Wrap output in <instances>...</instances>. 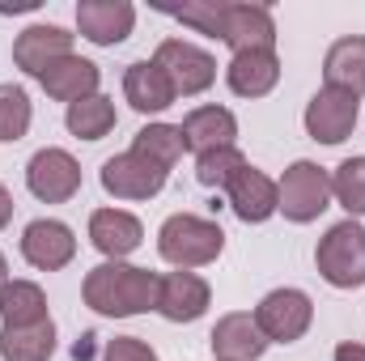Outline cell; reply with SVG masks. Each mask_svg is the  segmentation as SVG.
I'll use <instances>...</instances> for the list:
<instances>
[{"label":"cell","instance_id":"obj_17","mask_svg":"<svg viewBox=\"0 0 365 361\" xmlns=\"http://www.w3.org/2000/svg\"><path fill=\"white\" fill-rule=\"evenodd\" d=\"M230 191V208L238 213V221H247V225H259V221H268L276 208H280V191H276V183L264 175V171H255V166H247L238 179L225 187Z\"/></svg>","mask_w":365,"mask_h":361},{"label":"cell","instance_id":"obj_21","mask_svg":"<svg viewBox=\"0 0 365 361\" xmlns=\"http://www.w3.org/2000/svg\"><path fill=\"white\" fill-rule=\"evenodd\" d=\"M225 81H230V90L238 98H264L280 81V60H276V51H264V47L238 51L230 60V68H225Z\"/></svg>","mask_w":365,"mask_h":361},{"label":"cell","instance_id":"obj_4","mask_svg":"<svg viewBox=\"0 0 365 361\" xmlns=\"http://www.w3.org/2000/svg\"><path fill=\"white\" fill-rule=\"evenodd\" d=\"M276 191H280V208L276 213H284L289 221L306 225L331 204V175L323 166H314V162H293L284 171V179L276 183Z\"/></svg>","mask_w":365,"mask_h":361},{"label":"cell","instance_id":"obj_33","mask_svg":"<svg viewBox=\"0 0 365 361\" xmlns=\"http://www.w3.org/2000/svg\"><path fill=\"white\" fill-rule=\"evenodd\" d=\"M13 221V195H9V187L0 183V230Z\"/></svg>","mask_w":365,"mask_h":361},{"label":"cell","instance_id":"obj_34","mask_svg":"<svg viewBox=\"0 0 365 361\" xmlns=\"http://www.w3.org/2000/svg\"><path fill=\"white\" fill-rule=\"evenodd\" d=\"M9 285V264H4V255H0V289Z\"/></svg>","mask_w":365,"mask_h":361},{"label":"cell","instance_id":"obj_1","mask_svg":"<svg viewBox=\"0 0 365 361\" xmlns=\"http://www.w3.org/2000/svg\"><path fill=\"white\" fill-rule=\"evenodd\" d=\"M158 272L132 268L123 260H106L86 272V306L106 319H132L158 310Z\"/></svg>","mask_w":365,"mask_h":361},{"label":"cell","instance_id":"obj_9","mask_svg":"<svg viewBox=\"0 0 365 361\" xmlns=\"http://www.w3.org/2000/svg\"><path fill=\"white\" fill-rule=\"evenodd\" d=\"M353 128H357V98L353 93L323 86L306 102V132H310V141L340 145V141L353 136Z\"/></svg>","mask_w":365,"mask_h":361},{"label":"cell","instance_id":"obj_7","mask_svg":"<svg viewBox=\"0 0 365 361\" xmlns=\"http://www.w3.org/2000/svg\"><path fill=\"white\" fill-rule=\"evenodd\" d=\"M26 187L43 200V204H64L81 191V166L73 153L64 149H38L26 166Z\"/></svg>","mask_w":365,"mask_h":361},{"label":"cell","instance_id":"obj_22","mask_svg":"<svg viewBox=\"0 0 365 361\" xmlns=\"http://www.w3.org/2000/svg\"><path fill=\"white\" fill-rule=\"evenodd\" d=\"M323 77L331 90H344L353 98L365 93V34H349L336 39L323 56Z\"/></svg>","mask_w":365,"mask_h":361},{"label":"cell","instance_id":"obj_20","mask_svg":"<svg viewBox=\"0 0 365 361\" xmlns=\"http://www.w3.org/2000/svg\"><path fill=\"white\" fill-rule=\"evenodd\" d=\"M123 98L132 102V111L158 115V111H166L179 93H175L170 77H166L153 60H136V64H128V73H123Z\"/></svg>","mask_w":365,"mask_h":361},{"label":"cell","instance_id":"obj_15","mask_svg":"<svg viewBox=\"0 0 365 361\" xmlns=\"http://www.w3.org/2000/svg\"><path fill=\"white\" fill-rule=\"evenodd\" d=\"M221 43H230L234 56L238 51H255V47L272 51L276 47L272 9L268 4H230L225 9V34H221Z\"/></svg>","mask_w":365,"mask_h":361},{"label":"cell","instance_id":"obj_25","mask_svg":"<svg viewBox=\"0 0 365 361\" xmlns=\"http://www.w3.org/2000/svg\"><path fill=\"white\" fill-rule=\"evenodd\" d=\"M132 153H140V158H149L153 166L170 171L182 153H187V145H182V132L175 123H149V128H140V132L132 136Z\"/></svg>","mask_w":365,"mask_h":361},{"label":"cell","instance_id":"obj_27","mask_svg":"<svg viewBox=\"0 0 365 361\" xmlns=\"http://www.w3.org/2000/svg\"><path fill=\"white\" fill-rule=\"evenodd\" d=\"M247 166H251V162H247V158L230 145V149L200 153V158H195V179L204 183V187H230V183L247 171Z\"/></svg>","mask_w":365,"mask_h":361},{"label":"cell","instance_id":"obj_24","mask_svg":"<svg viewBox=\"0 0 365 361\" xmlns=\"http://www.w3.org/2000/svg\"><path fill=\"white\" fill-rule=\"evenodd\" d=\"M0 319H4V327H30V323L51 319L43 289L34 280H9L0 289Z\"/></svg>","mask_w":365,"mask_h":361},{"label":"cell","instance_id":"obj_2","mask_svg":"<svg viewBox=\"0 0 365 361\" xmlns=\"http://www.w3.org/2000/svg\"><path fill=\"white\" fill-rule=\"evenodd\" d=\"M221 247H225V234H221V225L208 221V217L175 213V217H166L162 230H158V251H162V260L175 264L179 272L212 264V260L221 255Z\"/></svg>","mask_w":365,"mask_h":361},{"label":"cell","instance_id":"obj_11","mask_svg":"<svg viewBox=\"0 0 365 361\" xmlns=\"http://www.w3.org/2000/svg\"><path fill=\"white\" fill-rule=\"evenodd\" d=\"M212 302V289L195 272H166L158 280V310L170 323H195Z\"/></svg>","mask_w":365,"mask_h":361},{"label":"cell","instance_id":"obj_14","mask_svg":"<svg viewBox=\"0 0 365 361\" xmlns=\"http://www.w3.org/2000/svg\"><path fill=\"white\" fill-rule=\"evenodd\" d=\"M208 345H212V357H217V361H255V357H264L268 336L259 332L255 315L234 310V315L217 319V327H212Z\"/></svg>","mask_w":365,"mask_h":361},{"label":"cell","instance_id":"obj_5","mask_svg":"<svg viewBox=\"0 0 365 361\" xmlns=\"http://www.w3.org/2000/svg\"><path fill=\"white\" fill-rule=\"evenodd\" d=\"M314 319V302L302 289H272L259 306H255V323L268 336V345H293L310 332Z\"/></svg>","mask_w":365,"mask_h":361},{"label":"cell","instance_id":"obj_12","mask_svg":"<svg viewBox=\"0 0 365 361\" xmlns=\"http://www.w3.org/2000/svg\"><path fill=\"white\" fill-rule=\"evenodd\" d=\"M73 56V34L64 26H26L13 43V64L30 77H43L47 64Z\"/></svg>","mask_w":365,"mask_h":361},{"label":"cell","instance_id":"obj_23","mask_svg":"<svg viewBox=\"0 0 365 361\" xmlns=\"http://www.w3.org/2000/svg\"><path fill=\"white\" fill-rule=\"evenodd\" d=\"M51 353H56V323L51 319L0 332V357L4 361H47Z\"/></svg>","mask_w":365,"mask_h":361},{"label":"cell","instance_id":"obj_31","mask_svg":"<svg viewBox=\"0 0 365 361\" xmlns=\"http://www.w3.org/2000/svg\"><path fill=\"white\" fill-rule=\"evenodd\" d=\"M102 361H158V353H153L140 336H115V340L106 345Z\"/></svg>","mask_w":365,"mask_h":361},{"label":"cell","instance_id":"obj_10","mask_svg":"<svg viewBox=\"0 0 365 361\" xmlns=\"http://www.w3.org/2000/svg\"><path fill=\"white\" fill-rule=\"evenodd\" d=\"M21 255L26 264L38 272H56V268H68L73 255H77V238L64 221H51V217H38L21 230Z\"/></svg>","mask_w":365,"mask_h":361},{"label":"cell","instance_id":"obj_16","mask_svg":"<svg viewBox=\"0 0 365 361\" xmlns=\"http://www.w3.org/2000/svg\"><path fill=\"white\" fill-rule=\"evenodd\" d=\"M179 132L182 145L200 158V153H212V149H230L234 136H238V119L225 106H195L179 123Z\"/></svg>","mask_w":365,"mask_h":361},{"label":"cell","instance_id":"obj_30","mask_svg":"<svg viewBox=\"0 0 365 361\" xmlns=\"http://www.w3.org/2000/svg\"><path fill=\"white\" fill-rule=\"evenodd\" d=\"M225 9H230V0H191L182 9H170V13L182 26H191V30H200L208 39H221L225 34Z\"/></svg>","mask_w":365,"mask_h":361},{"label":"cell","instance_id":"obj_13","mask_svg":"<svg viewBox=\"0 0 365 361\" xmlns=\"http://www.w3.org/2000/svg\"><path fill=\"white\" fill-rule=\"evenodd\" d=\"M132 26H136V9L128 0H81L77 4V30L98 47L123 43Z\"/></svg>","mask_w":365,"mask_h":361},{"label":"cell","instance_id":"obj_3","mask_svg":"<svg viewBox=\"0 0 365 361\" xmlns=\"http://www.w3.org/2000/svg\"><path fill=\"white\" fill-rule=\"evenodd\" d=\"M319 276L331 289H361L365 285V225L361 221H336L314 251Z\"/></svg>","mask_w":365,"mask_h":361},{"label":"cell","instance_id":"obj_26","mask_svg":"<svg viewBox=\"0 0 365 361\" xmlns=\"http://www.w3.org/2000/svg\"><path fill=\"white\" fill-rule=\"evenodd\" d=\"M64 123H68V132L81 136V141H102V136L115 128V102L102 98V93H90V98H81V102L68 106Z\"/></svg>","mask_w":365,"mask_h":361},{"label":"cell","instance_id":"obj_19","mask_svg":"<svg viewBox=\"0 0 365 361\" xmlns=\"http://www.w3.org/2000/svg\"><path fill=\"white\" fill-rule=\"evenodd\" d=\"M140 238H145L140 221H136L132 213H123V208H98L90 217V243L106 255V260L132 255V251L140 247Z\"/></svg>","mask_w":365,"mask_h":361},{"label":"cell","instance_id":"obj_28","mask_svg":"<svg viewBox=\"0 0 365 361\" xmlns=\"http://www.w3.org/2000/svg\"><path fill=\"white\" fill-rule=\"evenodd\" d=\"M331 195L349 208V217H365V158H349L336 166Z\"/></svg>","mask_w":365,"mask_h":361},{"label":"cell","instance_id":"obj_29","mask_svg":"<svg viewBox=\"0 0 365 361\" xmlns=\"http://www.w3.org/2000/svg\"><path fill=\"white\" fill-rule=\"evenodd\" d=\"M30 98L21 86H0V141H21L30 132Z\"/></svg>","mask_w":365,"mask_h":361},{"label":"cell","instance_id":"obj_18","mask_svg":"<svg viewBox=\"0 0 365 361\" xmlns=\"http://www.w3.org/2000/svg\"><path fill=\"white\" fill-rule=\"evenodd\" d=\"M98 81H102L98 64L93 60H81V56H64V60L47 64V73L38 77V86L47 90V98L68 102V106L81 102V98H90V93H98Z\"/></svg>","mask_w":365,"mask_h":361},{"label":"cell","instance_id":"obj_32","mask_svg":"<svg viewBox=\"0 0 365 361\" xmlns=\"http://www.w3.org/2000/svg\"><path fill=\"white\" fill-rule=\"evenodd\" d=\"M336 361H365V345H353V340L340 345V349H336Z\"/></svg>","mask_w":365,"mask_h":361},{"label":"cell","instance_id":"obj_8","mask_svg":"<svg viewBox=\"0 0 365 361\" xmlns=\"http://www.w3.org/2000/svg\"><path fill=\"white\" fill-rule=\"evenodd\" d=\"M166 175H170V171L153 166L149 158H140V153H132V149L102 162V187H106V195H115V200H149V195H158V191L166 187Z\"/></svg>","mask_w":365,"mask_h":361},{"label":"cell","instance_id":"obj_6","mask_svg":"<svg viewBox=\"0 0 365 361\" xmlns=\"http://www.w3.org/2000/svg\"><path fill=\"white\" fill-rule=\"evenodd\" d=\"M153 64H158V68L170 77L175 93H182V98H191V93H204L212 81H217V60H212L204 47H195V43H182V39H166V43L158 47Z\"/></svg>","mask_w":365,"mask_h":361}]
</instances>
